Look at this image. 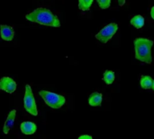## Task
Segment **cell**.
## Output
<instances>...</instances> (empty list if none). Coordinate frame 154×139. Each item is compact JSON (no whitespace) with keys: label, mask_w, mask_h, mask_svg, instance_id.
Segmentation results:
<instances>
[{"label":"cell","mask_w":154,"mask_h":139,"mask_svg":"<svg viewBox=\"0 0 154 139\" xmlns=\"http://www.w3.org/2000/svg\"><path fill=\"white\" fill-rule=\"evenodd\" d=\"M25 19L27 21L40 24L42 25L51 26V27H60V22L51 10L43 7H39L33 10L32 12L27 14L25 15Z\"/></svg>","instance_id":"cell-1"},{"label":"cell","mask_w":154,"mask_h":139,"mask_svg":"<svg viewBox=\"0 0 154 139\" xmlns=\"http://www.w3.org/2000/svg\"><path fill=\"white\" fill-rule=\"evenodd\" d=\"M153 41L146 38H136L134 40L135 59L144 63L151 64L152 62V48Z\"/></svg>","instance_id":"cell-2"},{"label":"cell","mask_w":154,"mask_h":139,"mask_svg":"<svg viewBox=\"0 0 154 139\" xmlns=\"http://www.w3.org/2000/svg\"><path fill=\"white\" fill-rule=\"evenodd\" d=\"M39 94L42 98L46 105L51 109H60L66 103L65 97L61 95H58L56 93L47 90H40Z\"/></svg>","instance_id":"cell-3"},{"label":"cell","mask_w":154,"mask_h":139,"mask_svg":"<svg viewBox=\"0 0 154 139\" xmlns=\"http://www.w3.org/2000/svg\"><path fill=\"white\" fill-rule=\"evenodd\" d=\"M23 107H24V109L29 114H31L32 116L38 115L36 101L34 100V96H33L32 88L28 84L25 85V92H24V97H23Z\"/></svg>","instance_id":"cell-4"},{"label":"cell","mask_w":154,"mask_h":139,"mask_svg":"<svg viewBox=\"0 0 154 139\" xmlns=\"http://www.w3.org/2000/svg\"><path fill=\"white\" fill-rule=\"evenodd\" d=\"M117 30H118V25L115 23H111V24L106 25L104 28H102L101 31H99V33H97L96 34V38L99 42H101L103 43H106L116 34Z\"/></svg>","instance_id":"cell-5"},{"label":"cell","mask_w":154,"mask_h":139,"mask_svg":"<svg viewBox=\"0 0 154 139\" xmlns=\"http://www.w3.org/2000/svg\"><path fill=\"white\" fill-rule=\"evenodd\" d=\"M17 88L16 82L10 77H2L0 79V90L12 94L15 91Z\"/></svg>","instance_id":"cell-6"},{"label":"cell","mask_w":154,"mask_h":139,"mask_svg":"<svg viewBox=\"0 0 154 139\" xmlns=\"http://www.w3.org/2000/svg\"><path fill=\"white\" fill-rule=\"evenodd\" d=\"M15 118H16V110L15 109H13V110H11L9 112V114L7 116V118H6L5 124H4V128H3L4 134L7 135L9 133V131L13 128L14 124Z\"/></svg>","instance_id":"cell-7"},{"label":"cell","mask_w":154,"mask_h":139,"mask_svg":"<svg viewBox=\"0 0 154 139\" xmlns=\"http://www.w3.org/2000/svg\"><path fill=\"white\" fill-rule=\"evenodd\" d=\"M0 34H1V38L4 41L9 42V41H12L14 39V31L13 27H11V26L1 24L0 25Z\"/></svg>","instance_id":"cell-8"},{"label":"cell","mask_w":154,"mask_h":139,"mask_svg":"<svg viewBox=\"0 0 154 139\" xmlns=\"http://www.w3.org/2000/svg\"><path fill=\"white\" fill-rule=\"evenodd\" d=\"M21 132L24 135H32L36 132L37 127L33 122L31 121H24L20 125Z\"/></svg>","instance_id":"cell-9"},{"label":"cell","mask_w":154,"mask_h":139,"mask_svg":"<svg viewBox=\"0 0 154 139\" xmlns=\"http://www.w3.org/2000/svg\"><path fill=\"white\" fill-rule=\"evenodd\" d=\"M103 100V95L99 92H93L88 99V104L92 107H100Z\"/></svg>","instance_id":"cell-10"},{"label":"cell","mask_w":154,"mask_h":139,"mask_svg":"<svg viewBox=\"0 0 154 139\" xmlns=\"http://www.w3.org/2000/svg\"><path fill=\"white\" fill-rule=\"evenodd\" d=\"M141 87L144 90H150L152 89V83H153V80L151 76L148 75H143L141 78Z\"/></svg>","instance_id":"cell-11"},{"label":"cell","mask_w":154,"mask_h":139,"mask_svg":"<svg viewBox=\"0 0 154 139\" xmlns=\"http://www.w3.org/2000/svg\"><path fill=\"white\" fill-rule=\"evenodd\" d=\"M131 24L136 29H141L144 25V17L141 14H137L131 19Z\"/></svg>","instance_id":"cell-12"},{"label":"cell","mask_w":154,"mask_h":139,"mask_svg":"<svg viewBox=\"0 0 154 139\" xmlns=\"http://www.w3.org/2000/svg\"><path fill=\"white\" fill-rule=\"evenodd\" d=\"M115 78H116V75H115V72L113 71H106L104 72V76H103V81H105L106 84L107 85H111L114 81H115Z\"/></svg>","instance_id":"cell-13"},{"label":"cell","mask_w":154,"mask_h":139,"mask_svg":"<svg viewBox=\"0 0 154 139\" xmlns=\"http://www.w3.org/2000/svg\"><path fill=\"white\" fill-rule=\"evenodd\" d=\"M93 4V0H79V7L82 11H88Z\"/></svg>","instance_id":"cell-14"},{"label":"cell","mask_w":154,"mask_h":139,"mask_svg":"<svg viewBox=\"0 0 154 139\" xmlns=\"http://www.w3.org/2000/svg\"><path fill=\"white\" fill-rule=\"evenodd\" d=\"M98 6L101 9H106L110 6L111 5V0H97Z\"/></svg>","instance_id":"cell-15"},{"label":"cell","mask_w":154,"mask_h":139,"mask_svg":"<svg viewBox=\"0 0 154 139\" xmlns=\"http://www.w3.org/2000/svg\"><path fill=\"white\" fill-rule=\"evenodd\" d=\"M79 139H92V137L88 135H83V136L79 137Z\"/></svg>","instance_id":"cell-16"},{"label":"cell","mask_w":154,"mask_h":139,"mask_svg":"<svg viewBox=\"0 0 154 139\" xmlns=\"http://www.w3.org/2000/svg\"><path fill=\"white\" fill-rule=\"evenodd\" d=\"M118 4L120 6H123L125 4V0H118Z\"/></svg>","instance_id":"cell-17"},{"label":"cell","mask_w":154,"mask_h":139,"mask_svg":"<svg viewBox=\"0 0 154 139\" xmlns=\"http://www.w3.org/2000/svg\"><path fill=\"white\" fill-rule=\"evenodd\" d=\"M151 15H152V19L154 20V6H152V9H151Z\"/></svg>","instance_id":"cell-18"},{"label":"cell","mask_w":154,"mask_h":139,"mask_svg":"<svg viewBox=\"0 0 154 139\" xmlns=\"http://www.w3.org/2000/svg\"><path fill=\"white\" fill-rule=\"evenodd\" d=\"M152 89H153V90H154V81H153V83H152Z\"/></svg>","instance_id":"cell-19"}]
</instances>
